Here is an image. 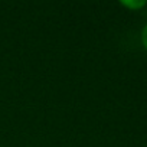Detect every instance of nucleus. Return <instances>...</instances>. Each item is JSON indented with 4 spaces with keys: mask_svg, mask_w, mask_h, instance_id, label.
Segmentation results:
<instances>
[{
    "mask_svg": "<svg viewBox=\"0 0 147 147\" xmlns=\"http://www.w3.org/2000/svg\"><path fill=\"white\" fill-rule=\"evenodd\" d=\"M121 5L125 6V7H128V9L136 10V9L143 7L146 5V2H144V0H121Z\"/></svg>",
    "mask_w": 147,
    "mask_h": 147,
    "instance_id": "nucleus-1",
    "label": "nucleus"
},
{
    "mask_svg": "<svg viewBox=\"0 0 147 147\" xmlns=\"http://www.w3.org/2000/svg\"><path fill=\"white\" fill-rule=\"evenodd\" d=\"M141 40H143L144 48L147 49V25L144 26V29H143V32H141Z\"/></svg>",
    "mask_w": 147,
    "mask_h": 147,
    "instance_id": "nucleus-2",
    "label": "nucleus"
}]
</instances>
